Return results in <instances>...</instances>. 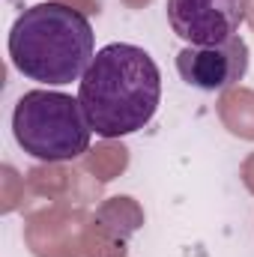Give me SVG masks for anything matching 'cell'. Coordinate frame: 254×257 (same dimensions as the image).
Returning <instances> with one entry per match:
<instances>
[{
    "mask_svg": "<svg viewBox=\"0 0 254 257\" xmlns=\"http://www.w3.org/2000/svg\"><path fill=\"white\" fill-rule=\"evenodd\" d=\"M12 135L39 162H72L87 153L93 126L78 99L60 90H30L15 102Z\"/></svg>",
    "mask_w": 254,
    "mask_h": 257,
    "instance_id": "3",
    "label": "cell"
},
{
    "mask_svg": "<svg viewBox=\"0 0 254 257\" xmlns=\"http://www.w3.org/2000/svg\"><path fill=\"white\" fill-rule=\"evenodd\" d=\"M171 30L189 45H218L233 39L245 21V0H168Z\"/></svg>",
    "mask_w": 254,
    "mask_h": 257,
    "instance_id": "5",
    "label": "cell"
},
{
    "mask_svg": "<svg viewBox=\"0 0 254 257\" xmlns=\"http://www.w3.org/2000/svg\"><path fill=\"white\" fill-rule=\"evenodd\" d=\"M78 102L102 138H123L147 126L162 102V72L156 60L129 42L96 51L78 84Z\"/></svg>",
    "mask_w": 254,
    "mask_h": 257,
    "instance_id": "1",
    "label": "cell"
},
{
    "mask_svg": "<svg viewBox=\"0 0 254 257\" xmlns=\"http://www.w3.org/2000/svg\"><path fill=\"white\" fill-rule=\"evenodd\" d=\"M96 57L90 18L63 3H36L24 9L9 30L12 66L39 84L63 87L81 81Z\"/></svg>",
    "mask_w": 254,
    "mask_h": 257,
    "instance_id": "2",
    "label": "cell"
},
{
    "mask_svg": "<svg viewBox=\"0 0 254 257\" xmlns=\"http://www.w3.org/2000/svg\"><path fill=\"white\" fill-rule=\"evenodd\" d=\"M177 72L194 90L221 93L245 78L248 45L242 36L224 39L218 45H186L177 54Z\"/></svg>",
    "mask_w": 254,
    "mask_h": 257,
    "instance_id": "4",
    "label": "cell"
}]
</instances>
